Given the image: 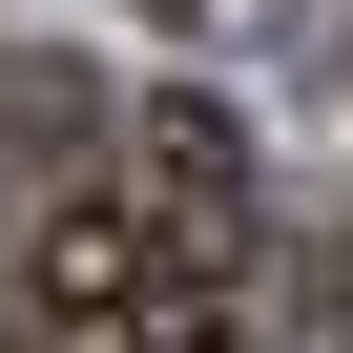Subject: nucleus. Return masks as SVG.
<instances>
[{"label":"nucleus","instance_id":"1","mask_svg":"<svg viewBox=\"0 0 353 353\" xmlns=\"http://www.w3.org/2000/svg\"><path fill=\"white\" fill-rule=\"evenodd\" d=\"M145 21H229V0H145Z\"/></svg>","mask_w":353,"mask_h":353}]
</instances>
